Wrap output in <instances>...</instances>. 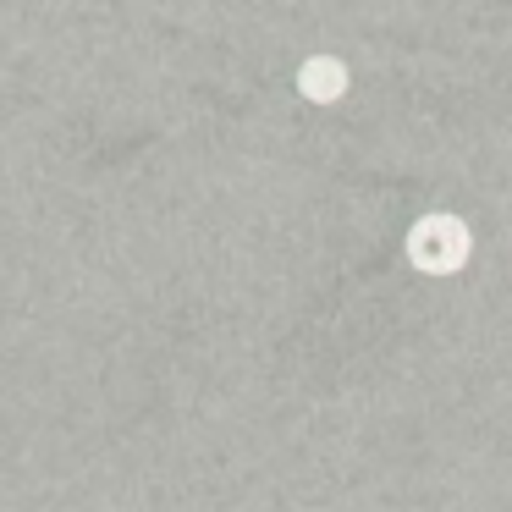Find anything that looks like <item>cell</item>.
Instances as JSON below:
<instances>
[{
	"instance_id": "cell-1",
	"label": "cell",
	"mask_w": 512,
	"mask_h": 512,
	"mask_svg": "<svg viewBox=\"0 0 512 512\" xmlns=\"http://www.w3.org/2000/svg\"><path fill=\"white\" fill-rule=\"evenodd\" d=\"M298 83H303V94H314V100H336V94L347 89V67L342 61H309Z\"/></svg>"
}]
</instances>
